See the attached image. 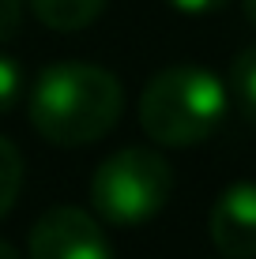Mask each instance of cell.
Instances as JSON below:
<instances>
[{
  "label": "cell",
  "mask_w": 256,
  "mask_h": 259,
  "mask_svg": "<svg viewBox=\"0 0 256 259\" xmlns=\"http://www.w3.org/2000/svg\"><path fill=\"white\" fill-rule=\"evenodd\" d=\"M30 259H113L109 237L98 218L79 207H53L30 229Z\"/></svg>",
  "instance_id": "277c9868"
},
{
  "label": "cell",
  "mask_w": 256,
  "mask_h": 259,
  "mask_svg": "<svg viewBox=\"0 0 256 259\" xmlns=\"http://www.w3.org/2000/svg\"><path fill=\"white\" fill-rule=\"evenodd\" d=\"M223 79L200 64L162 68L139 94V124L162 147H192L218 132L226 117Z\"/></svg>",
  "instance_id": "7a4b0ae2"
},
{
  "label": "cell",
  "mask_w": 256,
  "mask_h": 259,
  "mask_svg": "<svg viewBox=\"0 0 256 259\" xmlns=\"http://www.w3.org/2000/svg\"><path fill=\"white\" fill-rule=\"evenodd\" d=\"M19 94H23V68H19V60L0 53V113L12 109L19 102Z\"/></svg>",
  "instance_id": "9c48e42d"
},
{
  "label": "cell",
  "mask_w": 256,
  "mask_h": 259,
  "mask_svg": "<svg viewBox=\"0 0 256 259\" xmlns=\"http://www.w3.org/2000/svg\"><path fill=\"white\" fill-rule=\"evenodd\" d=\"M211 244L226 259H256V181H234L207 218Z\"/></svg>",
  "instance_id": "5b68a950"
},
{
  "label": "cell",
  "mask_w": 256,
  "mask_h": 259,
  "mask_svg": "<svg viewBox=\"0 0 256 259\" xmlns=\"http://www.w3.org/2000/svg\"><path fill=\"white\" fill-rule=\"evenodd\" d=\"M34 15H38V23H46L49 30H83V26H91L94 19L102 15L105 0H30Z\"/></svg>",
  "instance_id": "8992f818"
},
{
  "label": "cell",
  "mask_w": 256,
  "mask_h": 259,
  "mask_svg": "<svg viewBox=\"0 0 256 259\" xmlns=\"http://www.w3.org/2000/svg\"><path fill=\"white\" fill-rule=\"evenodd\" d=\"M0 259H19V252H15L8 240H0Z\"/></svg>",
  "instance_id": "7c38bea8"
},
{
  "label": "cell",
  "mask_w": 256,
  "mask_h": 259,
  "mask_svg": "<svg viewBox=\"0 0 256 259\" xmlns=\"http://www.w3.org/2000/svg\"><path fill=\"white\" fill-rule=\"evenodd\" d=\"M125 109V91L113 71L87 60H60L34 79L30 124L42 139L57 147H87L109 136Z\"/></svg>",
  "instance_id": "6da1fadb"
},
{
  "label": "cell",
  "mask_w": 256,
  "mask_h": 259,
  "mask_svg": "<svg viewBox=\"0 0 256 259\" xmlns=\"http://www.w3.org/2000/svg\"><path fill=\"white\" fill-rule=\"evenodd\" d=\"M173 195V169L147 147L109 154L91 177V207L109 226H143L162 214Z\"/></svg>",
  "instance_id": "3957f363"
},
{
  "label": "cell",
  "mask_w": 256,
  "mask_h": 259,
  "mask_svg": "<svg viewBox=\"0 0 256 259\" xmlns=\"http://www.w3.org/2000/svg\"><path fill=\"white\" fill-rule=\"evenodd\" d=\"M23 26V4L19 0H0V41L15 38Z\"/></svg>",
  "instance_id": "30bf717a"
},
{
  "label": "cell",
  "mask_w": 256,
  "mask_h": 259,
  "mask_svg": "<svg viewBox=\"0 0 256 259\" xmlns=\"http://www.w3.org/2000/svg\"><path fill=\"white\" fill-rule=\"evenodd\" d=\"M166 4L181 15H211V12H223L230 0H166Z\"/></svg>",
  "instance_id": "8fae6325"
},
{
  "label": "cell",
  "mask_w": 256,
  "mask_h": 259,
  "mask_svg": "<svg viewBox=\"0 0 256 259\" xmlns=\"http://www.w3.org/2000/svg\"><path fill=\"white\" fill-rule=\"evenodd\" d=\"M230 94L241 117L256 128V46H245L230 64Z\"/></svg>",
  "instance_id": "52a82bcc"
},
{
  "label": "cell",
  "mask_w": 256,
  "mask_h": 259,
  "mask_svg": "<svg viewBox=\"0 0 256 259\" xmlns=\"http://www.w3.org/2000/svg\"><path fill=\"white\" fill-rule=\"evenodd\" d=\"M19 192H23V158L12 139L0 136V218H8V210L19 203Z\"/></svg>",
  "instance_id": "ba28073f"
},
{
  "label": "cell",
  "mask_w": 256,
  "mask_h": 259,
  "mask_svg": "<svg viewBox=\"0 0 256 259\" xmlns=\"http://www.w3.org/2000/svg\"><path fill=\"white\" fill-rule=\"evenodd\" d=\"M245 19L256 26V0H245Z\"/></svg>",
  "instance_id": "4fadbf2b"
}]
</instances>
